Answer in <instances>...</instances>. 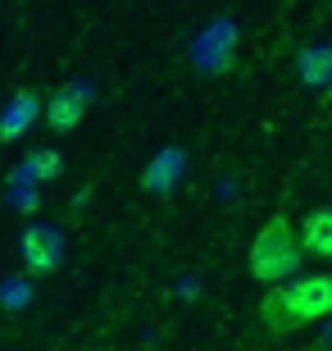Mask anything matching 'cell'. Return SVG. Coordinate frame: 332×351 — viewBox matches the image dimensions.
I'll list each match as a JSON object with an SVG mask.
<instances>
[{
    "mask_svg": "<svg viewBox=\"0 0 332 351\" xmlns=\"http://www.w3.org/2000/svg\"><path fill=\"white\" fill-rule=\"evenodd\" d=\"M259 319L273 338H287L305 324L332 319V274H309V278H296V283L268 287L264 301H259Z\"/></svg>",
    "mask_w": 332,
    "mask_h": 351,
    "instance_id": "obj_1",
    "label": "cell"
},
{
    "mask_svg": "<svg viewBox=\"0 0 332 351\" xmlns=\"http://www.w3.org/2000/svg\"><path fill=\"white\" fill-rule=\"evenodd\" d=\"M301 261H305V247H301V233L292 228V219L287 215H268L264 228L251 242V278L264 287H282L301 269Z\"/></svg>",
    "mask_w": 332,
    "mask_h": 351,
    "instance_id": "obj_2",
    "label": "cell"
},
{
    "mask_svg": "<svg viewBox=\"0 0 332 351\" xmlns=\"http://www.w3.org/2000/svg\"><path fill=\"white\" fill-rule=\"evenodd\" d=\"M18 256L32 274H55L64 265V233L55 228V223H27L23 233H18Z\"/></svg>",
    "mask_w": 332,
    "mask_h": 351,
    "instance_id": "obj_3",
    "label": "cell"
},
{
    "mask_svg": "<svg viewBox=\"0 0 332 351\" xmlns=\"http://www.w3.org/2000/svg\"><path fill=\"white\" fill-rule=\"evenodd\" d=\"M87 101H91V87H82V82L60 87L51 101H46V123H51L55 132H73L77 123H82V114H87Z\"/></svg>",
    "mask_w": 332,
    "mask_h": 351,
    "instance_id": "obj_4",
    "label": "cell"
},
{
    "mask_svg": "<svg viewBox=\"0 0 332 351\" xmlns=\"http://www.w3.org/2000/svg\"><path fill=\"white\" fill-rule=\"evenodd\" d=\"M41 114V96L37 91H14L5 110H0V142H18Z\"/></svg>",
    "mask_w": 332,
    "mask_h": 351,
    "instance_id": "obj_5",
    "label": "cell"
},
{
    "mask_svg": "<svg viewBox=\"0 0 332 351\" xmlns=\"http://www.w3.org/2000/svg\"><path fill=\"white\" fill-rule=\"evenodd\" d=\"M64 173V156L55 151V146H32L23 156V165L14 169V178L18 182H37V187H46V182H55Z\"/></svg>",
    "mask_w": 332,
    "mask_h": 351,
    "instance_id": "obj_6",
    "label": "cell"
},
{
    "mask_svg": "<svg viewBox=\"0 0 332 351\" xmlns=\"http://www.w3.org/2000/svg\"><path fill=\"white\" fill-rule=\"evenodd\" d=\"M301 247H305V256L332 261V206H319V210L305 215V223H301Z\"/></svg>",
    "mask_w": 332,
    "mask_h": 351,
    "instance_id": "obj_7",
    "label": "cell"
},
{
    "mask_svg": "<svg viewBox=\"0 0 332 351\" xmlns=\"http://www.w3.org/2000/svg\"><path fill=\"white\" fill-rule=\"evenodd\" d=\"M178 173H182V151H159V156L146 165V173H141V187L146 192H173V182H178Z\"/></svg>",
    "mask_w": 332,
    "mask_h": 351,
    "instance_id": "obj_8",
    "label": "cell"
},
{
    "mask_svg": "<svg viewBox=\"0 0 332 351\" xmlns=\"http://www.w3.org/2000/svg\"><path fill=\"white\" fill-rule=\"evenodd\" d=\"M232 41H237L232 23L209 27V37L201 41V55H205V64H209V73H228V64H232Z\"/></svg>",
    "mask_w": 332,
    "mask_h": 351,
    "instance_id": "obj_9",
    "label": "cell"
}]
</instances>
